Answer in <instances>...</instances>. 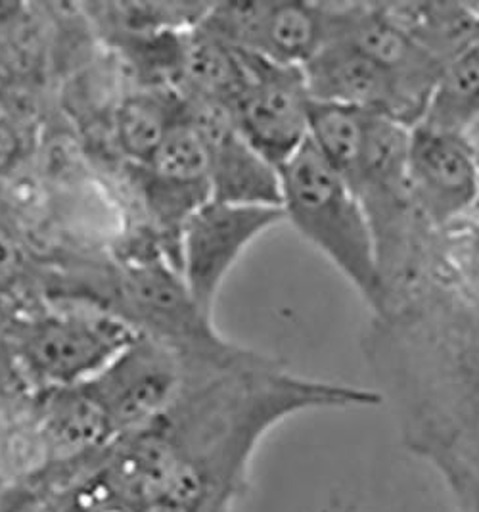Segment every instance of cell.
<instances>
[{
  "label": "cell",
  "mask_w": 479,
  "mask_h": 512,
  "mask_svg": "<svg viewBox=\"0 0 479 512\" xmlns=\"http://www.w3.org/2000/svg\"><path fill=\"white\" fill-rule=\"evenodd\" d=\"M479 121V43L445 64L420 123L468 133Z\"/></svg>",
  "instance_id": "14"
},
{
  "label": "cell",
  "mask_w": 479,
  "mask_h": 512,
  "mask_svg": "<svg viewBox=\"0 0 479 512\" xmlns=\"http://www.w3.org/2000/svg\"><path fill=\"white\" fill-rule=\"evenodd\" d=\"M138 332L104 307H50L16 325L12 355L31 392L85 384L102 373Z\"/></svg>",
  "instance_id": "4"
},
{
  "label": "cell",
  "mask_w": 479,
  "mask_h": 512,
  "mask_svg": "<svg viewBox=\"0 0 479 512\" xmlns=\"http://www.w3.org/2000/svg\"><path fill=\"white\" fill-rule=\"evenodd\" d=\"M280 211L307 244L347 280L370 315L384 303L376 252L365 211L342 175L307 140L278 167Z\"/></svg>",
  "instance_id": "3"
},
{
  "label": "cell",
  "mask_w": 479,
  "mask_h": 512,
  "mask_svg": "<svg viewBox=\"0 0 479 512\" xmlns=\"http://www.w3.org/2000/svg\"><path fill=\"white\" fill-rule=\"evenodd\" d=\"M378 6L443 64L479 43L476 2H378Z\"/></svg>",
  "instance_id": "13"
},
{
  "label": "cell",
  "mask_w": 479,
  "mask_h": 512,
  "mask_svg": "<svg viewBox=\"0 0 479 512\" xmlns=\"http://www.w3.org/2000/svg\"><path fill=\"white\" fill-rule=\"evenodd\" d=\"M204 25L230 47L267 62L303 68L332 41L336 2H219L209 6Z\"/></svg>",
  "instance_id": "5"
},
{
  "label": "cell",
  "mask_w": 479,
  "mask_h": 512,
  "mask_svg": "<svg viewBox=\"0 0 479 512\" xmlns=\"http://www.w3.org/2000/svg\"><path fill=\"white\" fill-rule=\"evenodd\" d=\"M407 171L416 206L435 231L472 215L479 162L468 133L416 123L409 131Z\"/></svg>",
  "instance_id": "10"
},
{
  "label": "cell",
  "mask_w": 479,
  "mask_h": 512,
  "mask_svg": "<svg viewBox=\"0 0 479 512\" xmlns=\"http://www.w3.org/2000/svg\"><path fill=\"white\" fill-rule=\"evenodd\" d=\"M22 267L23 257L20 246L10 238V234L0 229V292L6 290L16 280Z\"/></svg>",
  "instance_id": "16"
},
{
  "label": "cell",
  "mask_w": 479,
  "mask_h": 512,
  "mask_svg": "<svg viewBox=\"0 0 479 512\" xmlns=\"http://www.w3.org/2000/svg\"><path fill=\"white\" fill-rule=\"evenodd\" d=\"M460 512H479V472L445 480Z\"/></svg>",
  "instance_id": "17"
},
{
  "label": "cell",
  "mask_w": 479,
  "mask_h": 512,
  "mask_svg": "<svg viewBox=\"0 0 479 512\" xmlns=\"http://www.w3.org/2000/svg\"><path fill=\"white\" fill-rule=\"evenodd\" d=\"M184 373L186 361L181 351L138 332L89 382L121 438L160 419L179 396Z\"/></svg>",
  "instance_id": "9"
},
{
  "label": "cell",
  "mask_w": 479,
  "mask_h": 512,
  "mask_svg": "<svg viewBox=\"0 0 479 512\" xmlns=\"http://www.w3.org/2000/svg\"><path fill=\"white\" fill-rule=\"evenodd\" d=\"M14 484L10 468H8V459H6V449H4V438H2V428H0V493Z\"/></svg>",
  "instance_id": "18"
},
{
  "label": "cell",
  "mask_w": 479,
  "mask_h": 512,
  "mask_svg": "<svg viewBox=\"0 0 479 512\" xmlns=\"http://www.w3.org/2000/svg\"><path fill=\"white\" fill-rule=\"evenodd\" d=\"M284 223L280 208L207 200L184 225L177 271L196 303L213 315L232 269L261 236Z\"/></svg>",
  "instance_id": "8"
},
{
  "label": "cell",
  "mask_w": 479,
  "mask_h": 512,
  "mask_svg": "<svg viewBox=\"0 0 479 512\" xmlns=\"http://www.w3.org/2000/svg\"><path fill=\"white\" fill-rule=\"evenodd\" d=\"M123 319L137 332L183 353L225 348V338L190 296L177 267L158 250L144 252L121 280Z\"/></svg>",
  "instance_id": "7"
},
{
  "label": "cell",
  "mask_w": 479,
  "mask_h": 512,
  "mask_svg": "<svg viewBox=\"0 0 479 512\" xmlns=\"http://www.w3.org/2000/svg\"><path fill=\"white\" fill-rule=\"evenodd\" d=\"M183 108L181 94L173 89L138 94L125 100L115 123L123 152L133 158L138 167L146 165Z\"/></svg>",
  "instance_id": "15"
},
{
  "label": "cell",
  "mask_w": 479,
  "mask_h": 512,
  "mask_svg": "<svg viewBox=\"0 0 479 512\" xmlns=\"http://www.w3.org/2000/svg\"><path fill=\"white\" fill-rule=\"evenodd\" d=\"M301 70L313 102L389 117L407 127L420 123L397 79L343 39L330 41Z\"/></svg>",
  "instance_id": "11"
},
{
  "label": "cell",
  "mask_w": 479,
  "mask_h": 512,
  "mask_svg": "<svg viewBox=\"0 0 479 512\" xmlns=\"http://www.w3.org/2000/svg\"><path fill=\"white\" fill-rule=\"evenodd\" d=\"M184 106L206 142L211 198L242 206L280 208L278 169L240 135L229 110L188 100Z\"/></svg>",
  "instance_id": "12"
},
{
  "label": "cell",
  "mask_w": 479,
  "mask_h": 512,
  "mask_svg": "<svg viewBox=\"0 0 479 512\" xmlns=\"http://www.w3.org/2000/svg\"><path fill=\"white\" fill-rule=\"evenodd\" d=\"M361 350L403 445L445 480L479 472V223L435 231L411 286L366 323Z\"/></svg>",
  "instance_id": "1"
},
{
  "label": "cell",
  "mask_w": 479,
  "mask_h": 512,
  "mask_svg": "<svg viewBox=\"0 0 479 512\" xmlns=\"http://www.w3.org/2000/svg\"><path fill=\"white\" fill-rule=\"evenodd\" d=\"M240 54L242 81L229 114L240 135L278 169L309 140L313 98L301 68Z\"/></svg>",
  "instance_id": "6"
},
{
  "label": "cell",
  "mask_w": 479,
  "mask_h": 512,
  "mask_svg": "<svg viewBox=\"0 0 479 512\" xmlns=\"http://www.w3.org/2000/svg\"><path fill=\"white\" fill-rule=\"evenodd\" d=\"M409 131L395 119L370 114L357 152L336 169L365 211L384 292L382 309L416 280L435 234L412 194Z\"/></svg>",
  "instance_id": "2"
}]
</instances>
